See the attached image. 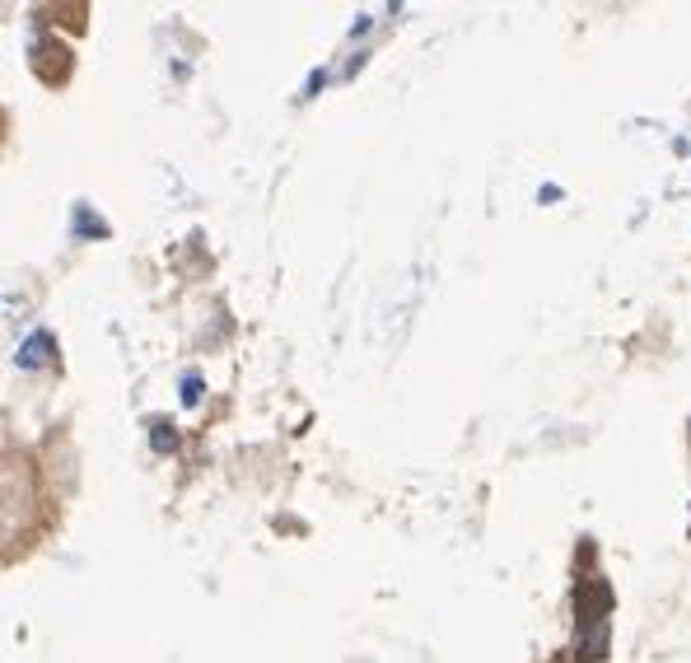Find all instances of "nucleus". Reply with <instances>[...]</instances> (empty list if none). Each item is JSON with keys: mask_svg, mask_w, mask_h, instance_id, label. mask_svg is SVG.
<instances>
[{"mask_svg": "<svg viewBox=\"0 0 691 663\" xmlns=\"http://www.w3.org/2000/svg\"><path fill=\"white\" fill-rule=\"evenodd\" d=\"M52 355H56V337H52V332H34L28 341H20V351H14V365H20V370H42Z\"/></svg>", "mask_w": 691, "mask_h": 663, "instance_id": "nucleus-1", "label": "nucleus"}, {"mask_svg": "<svg viewBox=\"0 0 691 663\" xmlns=\"http://www.w3.org/2000/svg\"><path fill=\"white\" fill-rule=\"evenodd\" d=\"M150 445H154V449H160V453H164V449H173V445H178V435H173V425H164V421H160V425H154Z\"/></svg>", "mask_w": 691, "mask_h": 663, "instance_id": "nucleus-2", "label": "nucleus"}, {"mask_svg": "<svg viewBox=\"0 0 691 663\" xmlns=\"http://www.w3.org/2000/svg\"><path fill=\"white\" fill-rule=\"evenodd\" d=\"M183 402H187V406H197V402H201V378H197V374H187V378H183Z\"/></svg>", "mask_w": 691, "mask_h": 663, "instance_id": "nucleus-3", "label": "nucleus"}]
</instances>
